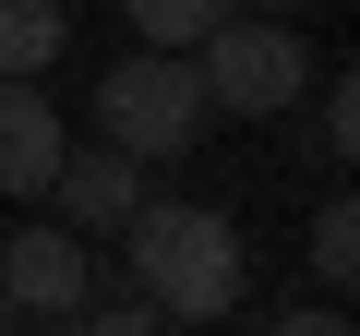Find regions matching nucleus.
<instances>
[{"mask_svg": "<svg viewBox=\"0 0 360 336\" xmlns=\"http://www.w3.org/2000/svg\"><path fill=\"white\" fill-rule=\"evenodd\" d=\"M193 84H205V108H217V120H288V108L312 96V49H300V25L229 13V25L193 49Z\"/></svg>", "mask_w": 360, "mask_h": 336, "instance_id": "nucleus-3", "label": "nucleus"}, {"mask_svg": "<svg viewBox=\"0 0 360 336\" xmlns=\"http://www.w3.org/2000/svg\"><path fill=\"white\" fill-rule=\"evenodd\" d=\"M60 49H72V13H60V0H0V84H37Z\"/></svg>", "mask_w": 360, "mask_h": 336, "instance_id": "nucleus-7", "label": "nucleus"}, {"mask_svg": "<svg viewBox=\"0 0 360 336\" xmlns=\"http://www.w3.org/2000/svg\"><path fill=\"white\" fill-rule=\"evenodd\" d=\"M300 264H312V288H348V276H360V205H348V193H324V217H312Z\"/></svg>", "mask_w": 360, "mask_h": 336, "instance_id": "nucleus-8", "label": "nucleus"}, {"mask_svg": "<svg viewBox=\"0 0 360 336\" xmlns=\"http://www.w3.org/2000/svg\"><path fill=\"white\" fill-rule=\"evenodd\" d=\"M229 336H264V324H229Z\"/></svg>", "mask_w": 360, "mask_h": 336, "instance_id": "nucleus-11", "label": "nucleus"}, {"mask_svg": "<svg viewBox=\"0 0 360 336\" xmlns=\"http://www.w3.org/2000/svg\"><path fill=\"white\" fill-rule=\"evenodd\" d=\"M312 156H324V168L360 156V84H312Z\"/></svg>", "mask_w": 360, "mask_h": 336, "instance_id": "nucleus-9", "label": "nucleus"}, {"mask_svg": "<svg viewBox=\"0 0 360 336\" xmlns=\"http://www.w3.org/2000/svg\"><path fill=\"white\" fill-rule=\"evenodd\" d=\"M264 336H360V324H348V300H312V312H276Z\"/></svg>", "mask_w": 360, "mask_h": 336, "instance_id": "nucleus-10", "label": "nucleus"}, {"mask_svg": "<svg viewBox=\"0 0 360 336\" xmlns=\"http://www.w3.org/2000/svg\"><path fill=\"white\" fill-rule=\"evenodd\" d=\"M60 156H72V132H60V96H37V84H0V193H49V181H60Z\"/></svg>", "mask_w": 360, "mask_h": 336, "instance_id": "nucleus-6", "label": "nucleus"}, {"mask_svg": "<svg viewBox=\"0 0 360 336\" xmlns=\"http://www.w3.org/2000/svg\"><path fill=\"white\" fill-rule=\"evenodd\" d=\"M205 84H193V60H108L96 72V144L120 156V168H156V156H193L205 144Z\"/></svg>", "mask_w": 360, "mask_h": 336, "instance_id": "nucleus-2", "label": "nucleus"}, {"mask_svg": "<svg viewBox=\"0 0 360 336\" xmlns=\"http://www.w3.org/2000/svg\"><path fill=\"white\" fill-rule=\"evenodd\" d=\"M84 300H96V264L60 228H13L0 240V312H25L37 336H60V324H84Z\"/></svg>", "mask_w": 360, "mask_h": 336, "instance_id": "nucleus-4", "label": "nucleus"}, {"mask_svg": "<svg viewBox=\"0 0 360 336\" xmlns=\"http://www.w3.org/2000/svg\"><path fill=\"white\" fill-rule=\"evenodd\" d=\"M240 288H252V252H240V228L217 205L144 193V217L120 228V300L132 312H156L168 336H193V324H229Z\"/></svg>", "mask_w": 360, "mask_h": 336, "instance_id": "nucleus-1", "label": "nucleus"}, {"mask_svg": "<svg viewBox=\"0 0 360 336\" xmlns=\"http://www.w3.org/2000/svg\"><path fill=\"white\" fill-rule=\"evenodd\" d=\"M132 217H144V168H120L108 144H72L60 181H49V228L84 252V240H120Z\"/></svg>", "mask_w": 360, "mask_h": 336, "instance_id": "nucleus-5", "label": "nucleus"}, {"mask_svg": "<svg viewBox=\"0 0 360 336\" xmlns=\"http://www.w3.org/2000/svg\"><path fill=\"white\" fill-rule=\"evenodd\" d=\"M60 336H72V324H60Z\"/></svg>", "mask_w": 360, "mask_h": 336, "instance_id": "nucleus-12", "label": "nucleus"}]
</instances>
